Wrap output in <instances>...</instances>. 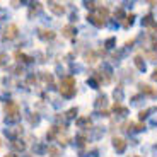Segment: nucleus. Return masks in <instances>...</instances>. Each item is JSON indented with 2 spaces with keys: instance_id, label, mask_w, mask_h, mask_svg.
<instances>
[{
  "instance_id": "obj_1",
  "label": "nucleus",
  "mask_w": 157,
  "mask_h": 157,
  "mask_svg": "<svg viewBox=\"0 0 157 157\" xmlns=\"http://www.w3.org/2000/svg\"><path fill=\"white\" fill-rule=\"evenodd\" d=\"M60 92H62V96H65V98H72V96L75 94V78L74 77H65L60 82Z\"/></svg>"
},
{
  "instance_id": "obj_2",
  "label": "nucleus",
  "mask_w": 157,
  "mask_h": 157,
  "mask_svg": "<svg viewBox=\"0 0 157 157\" xmlns=\"http://www.w3.org/2000/svg\"><path fill=\"white\" fill-rule=\"evenodd\" d=\"M5 113L9 114L7 121H14V120H17V114H19V106L16 102H9V104H5Z\"/></svg>"
},
{
  "instance_id": "obj_3",
  "label": "nucleus",
  "mask_w": 157,
  "mask_h": 157,
  "mask_svg": "<svg viewBox=\"0 0 157 157\" xmlns=\"http://www.w3.org/2000/svg\"><path fill=\"white\" fill-rule=\"evenodd\" d=\"M17 31H19V29H17L16 24H10V26L7 28V31H5L4 38H5V39H14V38L17 36Z\"/></svg>"
},
{
  "instance_id": "obj_4",
  "label": "nucleus",
  "mask_w": 157,
  "mask_h": 157,
  "mask_svg": "<svg viewBox=\"0 0 157 157\" xmlns=\"http://www.w3.org/2000/svg\"><path fill=\"white\" fill-rule=\"evenodd\" d=\"M114 149L118 150V152H123L125 150V147H126V144H125V140L123 138H114Z\"/></svg>"
},
{
  "instance_id": "obj_5",
  "label": "nucleus",
  "mask_w": 157,
  "mask_h": 157,
  "mask_svg": "<svg viewBox=\"0 0 157 157\" xmlns=\"http://www.w3.org/2000/svg\"><path fill=\"white\" fill-rule=\"evenodd\" d=\"M87 19L94 24V26H98V28H102V26H104V21H101V17H98V16H92V14H90V16H87Z\"/></svg>"
},
{
  "instance_id": "obj_6",
  "label": "nucleus",
  "mask_w": 157,
  "mask_h": 157,
  "mask_svg": "<svg viewBox=\"0 0 157 157\" xmlns=\"http://www.w3.org/2000/svg\"><path fill=\"white\" fill-rule=\"evenodd\" d=\"M50 9H51L53 12H55L56 16H62L63 12H65V7H63V5H60V4H51V5H50Z\"/></svg>"
},
{
  "instance_id": "obj_7",
  "label": "nucleus",
  "mask_w": 157,
  "mask_h": 157,
  "mask_svg": "<svg viewBox=\"0 0 157 157\" xmlns=\"http://www.w3.org/2000/svg\"><path fill=\"white\" fill-rule=\"evenodd\" d=\"M39 36L43 39H53L55 38V33L53 31H39Z\"/></svg>"
},
{
  "instance_id": "obj_8",
  "label": "nucleus",
  "mask_w": 157,
  "mask_h": 157,
  "mask_svg": "<svg viewBox=\"0 0 157 157\" xmlns=\"http://www.w3.org/2000/svg\"><path fill=\"white\" fill-rule=\"evenodd\" d=\"M16 58H22V62H31V58L26 56L24 53H21V51H17V53H16Z\"/></svg>"
},
{
  "instance_id": "obj_9",
  "label": "nucleus",
  "mask_w": 157,
  "mask_h": 157,
  "mask_svg": "<svg viewBox=\"0 0 157 157\" xmlns=\"http://www.w3.org/2000/svg\"><path fill=\"white\" fill-rule=\"evenodd\" d=\"M63 33H65V36H72L74 34V28H72V26H67V28L63 29Z\"/></svg>"
},
{
  "instance_id": "obj_10",
  "label": "nucleus",
  "mask_w": 157,
  "mask_h": 157,
  "mask_svg": "<svg viewBox=\"0 0 157 157\" xmlns=\"http://www.w3.org/2000/svg\"><path fill=\"white\" fill-rule=\"evenodd\" d=\"M135 65H137L140 70H144V63H142V58H140V56H137V58H135Z\"/></svg>"
},
{
  "instance_id": "obj_11",
  "label": "nucleus",
  "mask_w": 157,
  "mask_h": 157,
  "mask_svg": "<svg viewBox=\"0 0 157 157\" xmlns=\"http://www.w3.org/2000/svg\"><path fill=\"white\" fill-rule=\"evenodd\" d=\"M142 90H145L147 94H154V90L150 89V86H142Z\"/></svg>"
},
{
  "instance_id": "obj_12",
  "label": "nucleus",
  "mask_w": 157,
  "mask_h": 157,
  "mask_svg": "<svg viewBox=\"0 0 157 157\" xmlns=\"http://www.w3.org/2000/svg\"><path fill=\"white\" fill-rule=\"evenodd\" d=\"M75 114H77V108H72V109L68 111V114H67V116H68V118H74Z\"/></svg>"
},
{
  "instance_id": "obj_13",
  "label": "nucleus",
  "mask_w": 157,
  "mask_h": 157,
  "mask_svg": "<svg viewBox=\"0 0 157 157\" xmlns=\"http://www.w3.org/2000/svg\"><path fill=\"white\" fill-rule=\"evenodd\" d=\"M150 111H152V109H145V111H142V113H140V118H142V120H144V118H147V116H149Z\"/></svg>"
},
{
  "instance_id": "obj_14",
  "label": "nucleus",
  "mask_w": 157,
  "mask_h": 157,
  "mask_svg": "<svg viewBox=\"0 0 157 157\" xmlns=\"http://www.w3.org/2000/svg\"><path fill=\"white\" fill-rule=\"evenodd\" d=\"M12 145L16 147L17 150H22V149H24V145H22V144H17V142H14V144H12Z\"/></svg>"
},
{
  "instance_id": "obj_15",
  "label": "nucleus",
  "mask_w": 157,
  "mask_h": 157,
  "mask_svg": "<svg viewBox=\"0 0 157 157\" xmlns=\"http://www.w3.org/2000/svg\"><path fill=\"white\" fill-rule=\"evenodd\" d=\"M113 43H114V39H108V41H106L108 48H111V44H113Z\"/></svg>"
},
{
  "instance_id": "obj_16",
  "label": "nucleus",
  "mask_w": 157,
  "mask_h": 157,
  "mask_svg": "<svg viewBox=\"0 0 157 157\" xmlns=\"http://www.w3.org/2000/svg\"><path fill=\"white\" fill-rule=\"evenodd\" d=\"M152 78H154V80H157V70H155V72H154V75H152Z\"/></svg>"
},
{
  "instance_id": "obj_17",
  "label": "nucleus",
  "mask_w": 157,
  "mask_h": 157,
  "mask_svg": "<svg viewBox=\"0 0 157 157\" xmlns=\"http://www.w3.org/2000/svg\"><path fill=\"white\" fill-rule=\"evenodd\" d=\"M9 157H16V155H14V154H10V155H9Z\"/></svg>"
}]
</instances>
